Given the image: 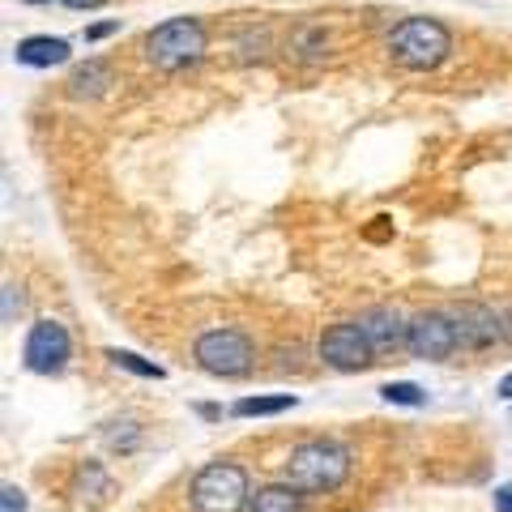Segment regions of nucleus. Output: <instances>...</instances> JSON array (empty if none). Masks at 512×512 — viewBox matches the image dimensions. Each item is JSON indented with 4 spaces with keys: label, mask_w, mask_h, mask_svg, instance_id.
<instances>
[{
    "label": "nucleus",
    "mask_w": 512,
    "mask_h": 512,
    "mask_svg": "<svg viewBox=\"0 0 512 512\" xmlns=\"http://www.w3.org/2000/svg\"><path fill=\"white\" fill-rule=\"evenodd\" d=\"M350 478V448L338 440H303L286 457V483L303 495H329Z\"/></svg>",
    "instance_id": "nucleus-1"
},
{
    "label": "nucleus",
    "mask_w": 512,
    "mask_h": 512,
    "mask_svg": "<svg viewBox=\"0 0 512 512\" xmlns=\"http://www.w3.org/2000/svg\"><path fill=\"white\" fill-rule=\"evenodd\" d=\"M448 52H453V35L436 18H406L389 39V56L410 73L436 69L448 60Z\"/></svg>",
    "instance_id": "nucleus-2"
},
{
    "label": "nucleus",
    "mask_w": 512,
    "mask_h": 512,
    "mask_svg": "<svg viewBox=\"0 0 512 512\" xmlns=\"http://www.w3.org/2000/svg\"><path fill=\"white\" fill-rule=\"evenodd\" d=\"M201 56H205V26L197 18H171L146 35V60L163 73L188 69Z\"/></svg>",
    "instance_id": "nucleus-3"
},
{
    "label": "nucleus",
    "mask_w": 512,
    "mask_h": 512,
    "mask_svg": "<svg viewBox=\"0 0 512 512\" xmlns=\"http://www.w3.org/2000/svg\"><path fill=\"white\" fill-rule=\"evenodd\" d=\"M192 508L197 512H244L248 500V474L231 466V461H210L197 478H192Z\"/></svg>",
    "instance_id": "nucleus-4"
},
{
    "label": "nucleus",
    "mask_w": 512,
    "mask_h": 512,
    "mask_svg": "<svg viewBox=\"0 0 512 512\" xmlns=\"http://www.w3.org/2000/svg\"><path fill=\"white\" fill-rule=\"evenodd\" d=\"M192 359L201 363V372L231 380V376H244L252 367V342L239 329H210L197 338V346H192Z\"/></svg>",
    "instance_id": "nucleus-5"
},
{
    "label": "nucleus",
    "mask_w": 512,
    "mask_h": 512,
    "mask_svg": "<svg viewBox=\"0 0 512 512\" xmlns=\"http://www.w3.org/2000/svg\"><path fill=\"white\" fill-rule=\"evenodd\" d=\"M69 355H73V342H69V329H64L60 320H39V325H30L26 346H22V359H26L30 372L56 376V372H64Z\"/></svg>",
    "instance_id": "nucleus-6"
},
{
    "label": "nucleus",
    "mask_w": 512,
    "mask_h": 512,
    "mask_svg": "<svg viewBox=\"0 0 512 512\" xmlns=\"http://www.w3.org/2000/svg\"><path fill=\"white\" fill-rule=\"evenodd\" d=\"M320 359L338 372H363V367L376 363V350L367 342V333L359 329V320H342V325H329L325 338H320Z\"/></svg>",
    "instance_id": "nucleus-7"
},
{
    "label": "nucleus",
    "mask_w": 512,
    "mask_h": 512,
    "mask_svg": "<svg viewBox=\"0 0 512 512\" xmlns=\"http://www.w3.org/2000/svg\"><path fill=\"white\" fill-rule=\"evenodd\" d=\"M406 350L414 359H448L457 350V325H453V312H419L410 320V333H406Z\"/></svg>",
    "instance_id": "nucleus-8"
},
{
    "label": "nucleus",
    "mask_w": 512,
    "mask_h": 512,
    "mask_svg": "<svg viewBox=\"0 0 512 512\" xmlns=\"http://www.w3.org/2000/svg\"><path fill=\"white\" fill-rule=\"evenodd\" d=\"M453 325H457V346L461 350H487L491 342L504 338V325L491 308H478V303H461L453 312Z\"/></svg>",
    "instance_id": "nucleus-9"
},
{
    "label": "nucleus",
    "mask_w": 512,
    "mask_h": 512,
    "mask_svg": "<svg viewBox=\"0 0 512 512\" xmlns=\"http://www.w3.org/2000/svg\"><path fill=\"white\" fill-rule=\"evenodd\" d=\"M359 329L367 333V342H372L376 355H389V350L406 346V333H410V325L393 308H367L359 316Z\"/></svg>",
    "instance_id": "nucleus-10"
},
{
    "label": "nucleus",
    "mask_w": 512,
    "mask_h": 512,
    "mask_svg": "<svg viewBox=\"0 0 512 512\" xmlns=\"http://www.w3.org/2000/svg\"><path fill=\"white\" fill-rule=\"evenodd\" d=\"M13 60L30 64V69H52V64L69 60V43L52 39V35H35V39H22L18 47H13Z\"/></svg>",
    "instance_id": "nucleus-11"
},
{
    "label": "nucleus",
    "mask_w": 512,
    "mask_h": 512,
    "mask_svg": "<svg viewBox=\"0 0 512 512\" xmlns=\"http://www.w3.org/2000/svg\"><path fill=\"white\" fill-rule=\"evenodd\" d=\"M73 495H77V504L86 500V508H99V504H107L111 495H116V483L107 478V470H103V466H82V470H77Z\"/></svg>",
    "instance_id": "nucleus-12"
},
{
    "label": "nucleus",
    "mask_w": 512,
    "mask_h": 512,
    "mask_svg": "<svg viewBox=\"0 0 512 512\" xmlns=\"http://www.w3.org/2000/svg\"><path fill=\"white\" fill-rule=\"evenodd\" d=\"M248 512H303V491L291 483H274V487H261L252 495Z\"/></svg>",
    "instance_id": "nucleus-13"
},
{
    "label": "nucleus",
    "mask_w": 512,
    "mask_h": 512,
    "mask_svg": "<svg viewBox=\"0 0 512 512\" xmlns=\"http://www.w3.org/2000/svg\"><path fill=\"white\" fill-rule=\"evenodd\" d=\"M107 86H111V64H103V60H86L82 69L69 77L73 99H94V94H103Z\"/></svg>",
    "instance_id": "nucleus-14"
},
{
    "label": "nucleus",
    "mask_w": 512,
    "mask_h": 512,
    "mask_svg": "<svg viewBox=\"0 0 512 512\" xmlns=\"http://www.w3.org/2000/svg\"><path fill=\"white\" fill-rule=\"evenodd\" d=\"M295 402H299L295 393H278V397H244V402H235V414H239V419H265V414L295 410Z\"/></svg>",
    "instance_id": "nucleus-15"
},
{
    "label": "nucleus",
    "mask_w": 512,
    "mask_h": 512,
    "mask_svg": "<svg viewBox=\"0 0 512 512\" xmlns=\"http://www.w3.org/2000/svg\"><path fill=\"white\" fill-rule=\"evenodd\" d=\"M107 359L124 367V372H133V376H146V380H163V367L158 363H146L141 355H133V350H107Z\"/></svg>",
    "instance_id": "nucleus-16"
},
{
    "label": "nucleus",
    "mask_w": 512,
    "mask_h": 512,
    "mask_svg": "<svg viewBox=\"0 0 512 512\" xmlns=\"http://www.w3.org/2000/svg\"><path fill=\"white\" fill-rule=\"evenodd\" d=\"M380 397H384V402H397V406H423V402H427L419 384H406V380H402V384H384Z\"/></svg>",
    "instance_id": "nucleus-17"
},
{
    "label": "nucleus",
    "mask_w": 512,
    "mask_h": 512,
    "mask_svg": "<svg viewBox=\"0 0 512 512\" xmlns=\"http://www.w3.org/2000/svg\"><path fill=\"white\" fill-rule=\"evenodd\" d=\"M0 512H26V495H22V487L5 483V491H0Z\"/></svg>",
    "instance_id": "nucleus-18"
},
{
    "label": "nucleus",
    "mask_w": 512,
    "mask_h": 512,
    "mask_svg": "<svg viewBox=\"0 0 512 512\" xmlns=\"http://www.w3.org/2000/svg\"><path fill=\"white\" fill-rule=\"evenodd\" d=\"M13 312H22V295H18V286H5V325H9V320H13Z\"/></svg>",
    "instance_id": "nucleus-19"
},
{
    "label": "nucleus",
    "mask_w": 512,
    "mask_h": 512,
    "mask_svg": "<svg viewBox=\"0 0 512 512\" xmlns=\"http://www.w3.org/2000/svg\"><path fill=\"white\" fill-rule=\"evenodd\" d=\"M495 512H512V487L495 491Z\"/></svg>",
    "instance_id": "nucleus-20"
},
{
    "label": "nucleus",
    "mask_w": 512,
    "mask_h": 512,
    "mask_svg": "<svg viewBox=\"0 0 512 512\" xmlns=\"http://www.w3.org/2000/svg\"><path fill=\"white\" fill-rule=\"evenodd\" d=\"M64 5H69V9H99L103 0H64Z\"/></svg>",
    "instance_id": "nucleus-21"
},
{
    "label": "nucleus",
    "mask_w": 512,
    "mask_h": 512,
    "mask_svg": "<svg viewBox=\"0 0 512 512\" xmlns=\"http://www.w3.org/2000/svg\"><path fill=\"white\" fill-rule=\"evenodd\" d=\"M500 397H504V402H512V372L500 380Z\"/></svg>",
    "instance_id": "nucleus-22"
},
{
    "label": "nucleus",
    "mask_w": 512,
    "mask_h": 512,
    "mask_svg": "<svg viewBox=\"0 0 512 512\" xmlns=\"http://www.w3.org/2000/svg\"><path fill=\"white\" fill-rule=\"evenodd\" d=\"M26 5H47V0H26Z\"/></svg>",
    "instance_id": "nucleus-23"
}]
</instances>
